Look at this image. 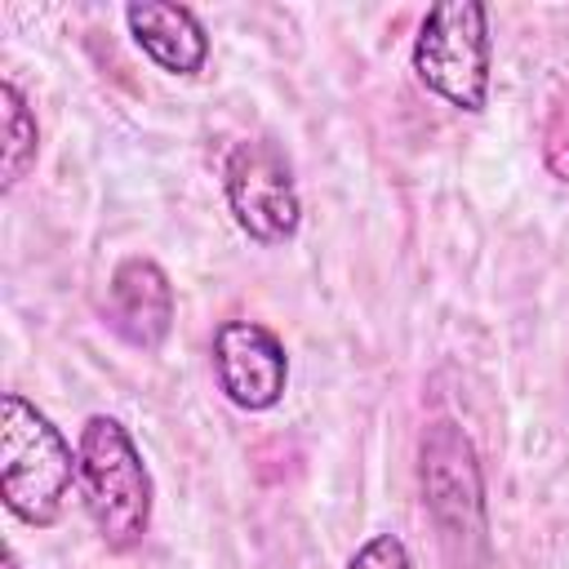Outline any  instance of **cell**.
I'll return each mask as SVG.
<instances>
[{
    "instance_id": "obj_1",
    "label": "cell",
    "mask_w": 569,
    "mask_h": 569,
    "mask_svg": "<svg viewBox=\"0 0 569 569\" xmlns=\"http://www.w3.org/2000/svg\"><path fill=\"white\" fill-rule=\"evenodd\" d=\"M76 462H80V498L84 511L102 538L107 551H129L147 538L151 529V507H156V485L151 471L129 436V427L111 413H93L80 427L76 440Z\"/></svg>"
},
{
    "instance_id": "obj_9",
    "label": "cell",
    "mask_w": 569,
    "mask_h": 569,
    "mask_svg": "<svg viewBox=\"0 0 569 569\" xmlns=\"http://www.w3.org/2000/svg\"><path fill=\"white\" fill-rule=\"evenodd\" d=\"M0 124H4V191H13L27 169L36 164L40 156V124H36V111L27 107L22 89L13 80L0 84Z\"/></svg>"
},
{
    "instance_id": "obj_2",
    "label": "cell",
    "mask_w": 569,
    "mask_h": 569,
    "mask_svg": "<svg viewBox=\"0 0 569 569\" xmlns=\"http://www.w3.org/2000/svg\"><path fill=\"white\" fill-rule=\"evenodd\" d=\"M76 480H80V462L67 436L22 391H4L0 396V498L4 507L31 529H49L58 525Z\"/></svg>"
},
{
    "instance_id": "obj_4",
    "label": "cell",
    "mask_w": 569,
    "mask_h": 569,
    "mask_svg": "<svg viewBox=\"0 0 569 569\" xmlns=\"http://www.w3.org/2000/svg\"><path fill=\"white\" fill-rule=\"evenodd\" d=\"M489 9L476 0L431 4L413 36V76L458 111H485L489 102Z\"/></svg>"
},
{
    "instance_id": "obj_3",
    "label": "cell",
    "mask_w": 569,
    "mask_h": 569,
    "mask_svg": "<svg viewBox=\"0 0 569 569\" xmlns=\"http://www.w3.org/2000/svg\"><path fill=\"white\" fill-rule=\"evenodd\" d=\"M418 485L422 507L436 525L445 556L471 569L489 551V516H485V476L476 445L449 418H436L418 440Z\"/></svg>"
},
{
    "instance_id": "obj_10",
    "label": "cell",
    "mask_w": 569,
    "mask_h": 569,
    "mask_svg": "<svg viewBox=\"0 0 569 569\" xmlns=\"http://www.w3.org/2000/svg\"><path fill=\"white\" fill-rule=\"evenodd\" d=\"M347 569H413V560H409V547L396 533H373L356 547Z\"/></svg>"
},
{
    "instance_id": "obj_5",
    "label": "cell",
    "mask_w": 569,
    "mask_h": 569,
    "mask_svg": "<svg viewBox=\"0 0 569 569\" xmlns=\"http://www.w3.org/2000/svg\"><path fill=\"white\" fill-rule=\"evenodd\" d=\"M222 191H227V209L236 218V227L258 240V244H284L298 236L302 222V200H298V182L289 160L253 138V142H236L227 164H222Z\"/></svg>"
},
{
    "instance_id": "obj_8",
    "label": "cell",
    "mask_w": 569,
    "mask_h": 569,
    "mask_svg": "<svg viewBox=\"0 0 569 569\" xmlns=\"http://www.w3.org/2000/svg\"><path fill=\"white\" fill-rule=\"evenodd\" d=\"M133 44L169 76H196L209 62V31L187 4L142 0L124 9Z\"/></svg>"
},
{
    "instance_id": "obj_11",
    "label": "cell",
    "mask_w": 569,
    "mask_h": 569,
    "mask_svg": "<svg viewBox=\"0 0 569 569\" xmlns=\"http://www.w3.org/2000/svg\"><path fill=\"white\" fill-rule=\"evenodd\" d=\"M4 569H22V565H18V551H13L9 542H4Z\"/></svg>"
},
{
    "instance_id": "obj_6",
    "label": "cell",
    "mask_w": 569,
    "mask_h": 569,
    "mask_svg": "<svg viewBox=\"0 0 569 569\" xmlns=\"http://www.w3.org/2000/svg\"><path fill=\"white\" fill-rule=\"evenodd\" d=\"M213 373L236 409L262 413L289 387V351L258 320H222L213 329Z\"/></svg>"
},
{
    "instance_id": "obj_7",
    "label": "cell",
    "mask_w": 569,
    "mask_h": 569,
    "mask_svg": "<svg viewBox=\"0 0 569 569\" xmlns=\"http://www.w3.org/2000/svg\"><path fill=\"white\" fill-rule=\"evenodd\" d=\"M102 316L129 347L156 351L173 329V284H169L164 267L142 253L120 258L107 280Z\"/></svg>"
}]
</instances>
